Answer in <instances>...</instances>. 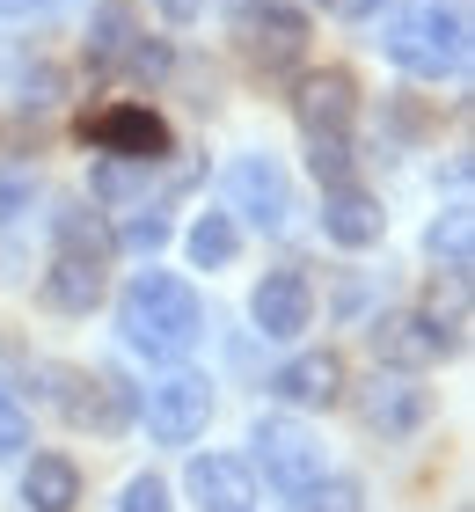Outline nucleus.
<instances>
[{"mask_svg": "<svg viewBox=\"0 0 475 512\" xmlns=\"http://www.w3.org/2000/svg\"><path fill=\"white\" fill-rule=\"evenodd\" d=\"M117 337L154 366H183L205 337V308H198V293H190V278L139 271L132 286L117 293Z\"/></svg>", "mask_w": 475, "mask_h": 512, "instance_id": "obj_1", "label": "nucleus"}, {"mask_svg": "<svg viewBox=\"0 0 475 512\" xmlns=\"http://www.w3.org/2000/svg\"><path fill=\"white\" fill-rule=\"evenodd\" d=\"M380 52L417 81H446L468 66V15L454 0H402L380 15Z\"/></svg>", "mask_w": 475, "mask_h": 512, "instance_id": "obj_2", "label": "nucleus"}, {"mask_svg": "<svg viewBox=\"0 0 475 512\" xmlns=\"http://www.w3.org/2000/svg\"><path fill=\"white\" fill-rule=\"evenodd\" d=\"M88 66H117V74H169V44L147 37L132 0H103L88 15Z\"/></svg>", "mask_w": 475, "mask_h": 512, "instance_id": "obj_3", "label": "nucleus"}, {"mask_svg": "<svg viewBox=\"0 0 475 512\" xmlns=\"http://www.w3.org/2000/svg\"><path fill=\"white\" fill-rule=\"evenodd\" d=\"M249 447H256L249 469H264V483L278 498H293V491H307V483L322 476V439L307 425H293V417H256Z\"/></svg>", "mask_w": 475, "mask_h": 512, "instance_id": "obj_4", "label": "nucleus"}, {"mask_svg": "<svg viewBox=\"0 0 475 512\" xmlns=\"http://www.w3.org/2000/svg\"><path fill=\"white\" fill-rule=\"evenodd\" d=\"M366 337H373V359L395 366V374H424V366H439L461 344V330L439 322L432 308H395V315H380Z\"/></svg>", "mask_w": 475, "mask_h": 512, "instance_id": "obj_5", "label": "nucleus"}, {"mask_svg": "<svg viewBox=\"0 0 475 512\" xmlns=\"http://www.w3.org/2000/svg\"><path fill=\"white\" fill-rule=\"evenodd\" d=\"M139 417H147V432L161 447H190V439H205V425H212V381L176 366L169 381H154L139 395Z\"/></svg>", "mask_w": 475, "mask_h": 512, "instance_id": "obj_6", "label": "nucleus"}, {"mask_svg": "<svg viewBox=\"0 0 475 512\" xmlns=\"http://www.w3.org/2000/svg\"><path fill=\"white\" fill-rule=\"evenodd\" d=\"M59 381H66L59 388V410L74 417L81 432H95V439H117L139 417V395L117 381V374H103V366H66Z\"/></svg>", "mask_w": 475, "mask_h": 512, "instance_id": "obj_7", "label": "nucleus"}, {"mask_svg": "<svg viewBox=\"0 0 475 512\" xmlns=\"http://www.w3.org/2000/svg\"><path fill=\"white\" fill-rule=\"evenodd\" d=\"M81 147L95 154H125V161H169V125L154 118L147 103H103V110H88L81 118Z\"/></svg>", "mask_w": 475, "mask_h": 512, "instance_id": "obj_8", "label": "nucleus"}, {"mask_svg": "<svg viewBox=\"0 0 475 512\" xmlns=\"http://www.w3.org/2000/svg\"><path fill=\"white\" fill-rule=\"evenodd\" d=\"M234 44H242L249 66L278 74V66H293V59L307 52V15L278 8V0H249V8L234 15Z\"/></svg>", "mask_w": 475, "mask_h": 512, "instance_id": "obj_9", "label": "nucleus"}, {"mask_svg": "<svg viewBox=\"0 0 475 512\" xmlns=\"http://www.w3.org/2000/svg\"><path fill=\"white\" fill-rule=\"evenodd\" d=\"M227 198H234V213H242L249 227H264V235H278V227L293 220V183H285V169L271 154H234Z\"/></svg>", "mask_w": 475, "mask_h": 512, "instance_id": "obj_10", "label": "nucleus"}, {"mask_svg": "<svg viewBox=\"0 0 475 512\" xmlns=\"http://www.w3.org/2000/svg\"><path fill=\"white\" fill-rule=\"evenodd\" d=\"M249 322H256L271 344H293L307 322H315V286H307V271H264V278H256Z\"/></svg>", "mask_w": 475, "mask_h": 512, "instance_id": "obj_11", "label": "nucleus"}, {"mask_svg": "<svg viewBox=\"0 0 475 512\" xmlns=\"http://www.w3.org/2000/svg\"><path fill=\"white\" fill-rule=\"evenodd\" d=\"M424 410H432V395L417 388V374H395V366H380L373 388L359 395L366 432H380V439H410V432L424 425Z\"/></svg>", "mask_w": 475, "mask_h": 512, "instance_id": "obj_12", "label": "nucleus"}, {"mask_svg": "<svg viewBox=\"0 0 475 512\" xmlns=\"http://www.w3.org/2000/svg\"><path fill=\"white\" fill-rule=\"evenodd\" d=\"M183 491L198 498V512H256V469L242 454H198L183 469Z\"/></svg>", "mask_w": 475, "mask_h": 512, "instance_id": "obj_13", "label": "nucleus"}, {"mask_svg": "<svg viewBox=\"0 0 475 512\" xmlns=\"http://www.w3.org/2000/svg\"><path fill=\"white\" fill-rule=\"evenodd\" d=\"M322 235L337 249H373L388 235V213H380V198L359 191V183H329L322 191Z\"/></svg>", "mask_w": 475, "mask_h": 512, "instance_id": "obj_14", "label": "nucleus"}, {"mask_svg": "<svg viewBox=\"0 0 475 512\" xmlns=\"http://www.w3.org/2000/svg\"><path fill=\"white\" fill-rule=\"evenodd\" d=\"M271 395L278 403H300V410H329L344 395V359L337 352H300V359H285L278 374H271Z\"/></svg>", "mask_w": 475, "mask_h": 512, "instance_id": "obj_15", "label": "nucleus"}, {"mask_svg": "<svg viewBox=\"0 0 475 512\" xmlns=\"http://www.w3.org/2000/svg\"><path fill=\"white\" fill-rule=\"evenodd\" d=\"M95 300H103V256H95V249H52V271H44V308L88 315Z\"/></svg>", "mask_w": 475, "mask_h": 512, "instance_id": "obj_16", "label": "nucleus"}, {"mask_svg": "<svg viewBox=\"0 0 475 512\" xmlns=\"http://www.w3.org/2000/svg\"><path fill=\"white\" fill-rule=\"evenodd\" d=\"M351 118H359V81L344 66H322L300 81V132H351Z\"/></svg>", "mask_w": 475, "mask_h": 512, "instance_id": "obj_17", "label": "nucleus"}, {"mask_svg": "<svg viewBox=\"0 0 475 512\" xmlns=\"http://www.w3.org/2000/svg\"><path fill=\"white\" fill-rule=\"evenodd\" d=\"M22 505L30 512H74L81 505V469L66 454H30V469H22Z\"/></svg>", "mask_w": 475, "mask_h": 512, "instance_id": "obj_18", "label": "nucleus"}, {"mask_svg": "<svg viewBox=\"0 0 475 512\" xmlns=\"http://www.w3.org/2000/svg\"><path fill=\"white\" fill-rule=\"evenodd\" d=\"M424 249H432V264H439L446 278H454V286L475 271V213H468L461 198L446 205V213H439L432 227H424Z\"/></svg>", "mask_w": 475, "mask_h": 512, "instance_id": "obj_19", "label": "nucleus"}, {"mask_svg": "<svg viewBox=\"0 0 475 512\" xmlns=\"http://www.w3.org/2000/svg\"><path fill=\"white\" fill-rule=\"evenodd\" d=\"M183 256L198 271H227L234 256H242V227H234V213H198L190 235H183Z\"/></svg>", "mask_w": 475, "mask_h": 512, "instance_id": "obj_20", "label": "nucleus"}, {"mask_svg": "<svg viewBox=\"0 0 475 512\" xmlns=\"http://www.w3.org/2000/svg\"><path fill=\"white\" fill-rule=\"evenodd\" d=\"M154 169H161V161H125V154H103V161H95V198H103V205H125V213H132V205H147Z\"/></svg>", "mask_w": 475, "mask_h": 512, "instance_id": "obj_21", "label": "nucleus"}, {"mask_svg": "<svg viewBox=\"0 0 475 512\" xmlns=\"http://www.w3.org/2000/svg\"><path fill=\"white\" fill-rule=\"evenodd\" d=\"M293 512H366V483H351V476H315L307 491H293Z\"/></svg>", "mask_w": 475, "mask_h": 512, "instance_id": "obj_22", "label": "nucleus"}, {"mask_svg": "<svg viewBox=\"0 0 475 512\" xmlns=\"http://www.w3.org/2000/svg\"><path fill=\"white\" fill-rule=\"evenodd\" d=\"M161 242H169V213H161V205H132V213H125V227H117V249L154 256Z\"/></svg>", "mask_w": 475, "mask_h": 512, "instance_id": "obj_23", "label": "nucleus"}, {"mask_svg": "<svg viewBox=\"0 0 475 512\" xmlns=\"http://www.w3.org/2000/svg\"><path fill=\"white\" fill-rule=\"evenodd\" d=\"M307 169L322 183H351V132H307Z\"/></svg>", "mask_w": 475, "mask_h": 512, "instance_id": "obj_24", "label": "nucleus"}, {"mask_svg": "<svg viewBox=\"0 0 475 512\" xmlns=\"http://www.w3.org/2000/svg\"><path fill=\"white\" fill-rule=\"evenodd\" d=\"M22 447H30V403L15 395L8 374H0V461H15Z\"/></svg>", "mask_w": 475, "mask_h": 512, "instance_id": "obj_25", "label": "nucleus"}, {"mask_svg": "<svg viewBox=\"0 0 475 512\" xmlns=\"http://www.w3.org/2000/svg\"><path fill=\"white\" fill-rule=\"evenodd\" d=\"M117 512H176V498H169L161 476H132L125 491H117Z\"/></svg>", "mask_w": 475, "mask_h": 512, "instance_id": "obj_26", "label": "nucleus"}, {"mask_svg": "<svg viewBox=\"0 0 475 512\" xmlns=\"http://www.w3.org/2000/svg\"><path fill=\"white\" fill-rule=\"evenodd\" d=\"M30 198H37V176L30 169H0V227L30 213Z\"/></svg>", "mask_w": 475, "mask_h": 512, "instance_id": "obj_27", "label": "nucleus"}, {"mask_svg": "<svg viewBox=\"0 0 475 512\" xmlns=\"http://www.w3.org/2000/svg\"><path fill=\"white\" fill-rule=\"evenodd\" d=\"M322 15H337V22H366V15H380L388 0H315Z\"/></svg>", "mask_w": 475, "mask_h": 512, "instance_id": "obj_28", "label": "nucleus"}, {"mask_svg": "<svg viewBox=\"0 0 475 512\" xmlns=\"http://www.w3.org/2000/svg\"><path fill=\"white\" fill-rule=\"evenodd\" d=\"M154 8L169 15V22H198V15H205V0H154Z\"/></svg>", "mask_w": 475, "mask_h": 512, "instance_id": "obj_29", "label": "nucleus"}, {"mask_svg": "<svg viewBox=\"0 0 475 512\" xmlns=\"http://www.w3.org/2000/svg\"><path fill=\"white\" fill-rule=\"evenodd\" d=\"M52 0H0V22H22V15H44Z\"/></svg>", "mask_w": 475, "mask_h": 512, "instance_id": "obj_30", "label": "nucleus"}]
</instances>
